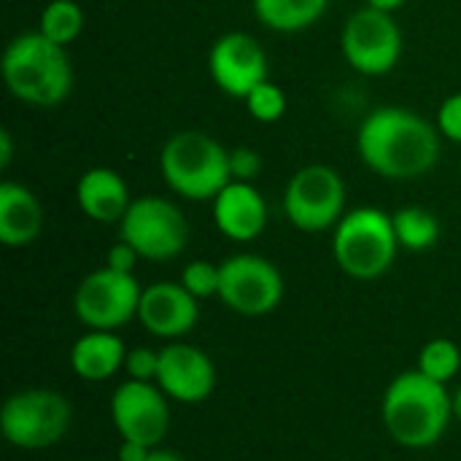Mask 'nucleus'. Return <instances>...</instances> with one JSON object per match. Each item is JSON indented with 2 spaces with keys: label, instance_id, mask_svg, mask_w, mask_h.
<instances>
[{
  "label": "nucleus",
  "instance_id": "b1692460",
  "mask_svg": "<svg viewBox=\"0 0 461 461\" xmlns=\"http://www.w3.org/2000/svg\"><path fill=\"white\" fill-rule=\"evenodd\" d=\"M246 108H249L251 119L270 124V122H278L286 113V95L273 81H262L259 86H254L249 92Z\"/></svg>",
  "mask_w": 461,
  "mask_h": 461
},
{
  "label": "nucleus",
  "instance_id": "39448f33",
  "mask_svg": "<svg viewBox=\"0 0 461 461\" xmlns=\"http://www.w3.org/2000/svg\"><path fill=\"white\" fill-rule=\"evenodd\" d=\"M400 240L386 211L365 205L346 211L332 235V254L338 267L357 281H375L386 276L397 259Z\"/></svg>",
  "mask_w": 461,
  "mask_h": 461
},
{
  "label": "nucleus",
  "instance_id": "f03ea898",
  "mask_svg": "<svg viewBox=\"0 0 461 461\" xmlns=\"http://www.w3.org/2000/svg\"><path fill=\"white\" fill-rule=\"evenodd\" d=\"M381 419L389 438L402 448H432L454 419V397L446 384L427 378L421 370H408L389 384Z\"/></svg>",
  "mask_w": 461,
  "mask_h": 461
},
{
  "label": "nucleus",
  "instance_id": "dca6fc26",
  "mask_svg": "<svg viewBox=\"0 0 461 461\" xmlns=\"http://www.w3.org/2000/svg\"><path fill=\"white\" fill-rule=\"evenodd\" d=\"M213 221L219 232L235 243L259 238L267 227V203L254 184L230 181L213 197Z\"/></svg>",
  "mask_w": 461,
  "mask_h": 461
},
{
  "label": "nucleus",
  "instance_id": "aec40b11",
  "mask_svg": "<svg viewBox=\"0 0 461 461\" xmlns=\"http://www.w3.org/2000/svg\"><path fill=\"white\" fill-rule=\"evenodd\" d=\"M330 0H254L259 22L278 32H297L321 19Z\"/></svg>",
  "mask_w": 461,
  "mask_h": 461
},
{
  "label": "nucleus",
  "instance_id": "473e14b6",
  "mask_svg": "<svg viewBox=\"0 0 461 461\" xmlns=\"http://www.w3.org/2000/svg\"><path fill=\"white\" fill-rule=\"evenodd\" d=\"M149 461H184L178 454H173V451H159V448H154L151 451V456Z\"/></svg>",
  "mask_w": 461,
  "mask_h": 461
},
{
  "label": "nucleus",
  "instance_id": "72a5a7b5",
  "mask_svg": "<svg viewBox=\"0 0 461 461\" xmlns=\"http://www.w3.org/2000/svg\"><path fill=\"white\" fill-rule=\"evenodd\" d=\"M454 421L461 427V389L454 394Z\"/></svg>",
  "mask_w": 461,
  "mask_h": 461
},
{
  "label": "nucleus",
  "instance_id": "9b49d317",
  "mask_svg": "<svg viewBox=\"0 0 461 461\" xmlns=\"http://www.w3.org/2000/svg\"><path fill=\"white\" fill-rule=\"evenodd\" d=\"M221 303L240 316H267L284 300L281 270L257 254H235L221 262Z\"/></svg>",
  "mask_w": 461,
  "mask_h": 461
},
{
  "label": "nucleus",
  "instance_id": "4468645a",
  "mask_svg": "<svg viewBox=\"0 0 461 461\" xmlns=\"http://www.w3.org/2000/svg\"><path fill=\"white\" fill-rule=\"evenodd\" d=\"M157 386L173 402H181V405L205 402L216 389V365L197 346L170 343L159 351Z\"/></svg>",
  "mask_w": 461,
  "mask_h": 461
},
{
  "label": "nucleus",
  "instance_id": "f8f14e48",
  "mask_svg": "<svg viewBox=\"0 0 461 461\" xmlns=\"http://www.w3.org/2000/svg\"><path fill=\"white\" fill-rule=\"evenodd\" d=\"M111 421L122 440L157 448L170 432L167 394L154 384L127 378L111 397Z\"/></svg>",
  "mask_w": 461,
  "mask_h": 461
},
{
  "label": "nucleus",
  "instance_id": "20e7f679",
  "mask_svg": "<svg viewBox=\"0 0 461 461\" xmlns=\"http://www.w3.org/2000/svg\"><path fill=\"white\" fill-rule=\"evenodd\" d=\"M165 184L186 200H213L230 181V151L200 130L176 132L159 154Z\"/></svg>",
  "mask_w": 461,
  "mask_h": 461
},
{
  "label": "nucleus",
  "instance_id": "7c9ffc66",
  "mask_svg": "<svg viewBox=\"0 0 461 461\" xmlns=\"http://www.w3.org/2000/svg\"><path fill=\"white\" fill-rule=\"evenodd\" d=\"M11 154H14V146H11V132H8V130H0V167H8V162H11Z\"/></svg>",
  "mask_w": 461,
  "mask_h": 461
},
{
  "label": "nucleus",
  "instance_id": "4be33fe9",
  "mask_svg": "<svg viewBox=\"0 0 461 461\" xmlns=\"http://www.w3.org/2000/svg\"><path fill=\"white\" fill-rule=\"evenodd\" d=\"M38 30L49 41H54L59 46H68L84 30V11H81V5L76 0H51L41 14Z\"/></svg>",
  "mask_w": 461,
  "mask_h": 461
},
{
  "label": "nucleus",
  "instance_id": "6e6552de",
  "mask_svg": "<svg viewBox=\"0 0 461 461\" xmlns=\"http://www.w3.org/2000/svg\"><path fill=\"white\" fill-rule=\"evenodd\" d=\"M284 213L303 232H324L346 216V184L330 165L300 167L284 192Z\"/></svg>",
  "mask_w": 461,
  "mask_h": 461
},
{
  "label": "nucleus",
  "instance_id": "a211bd4d",
  "mask_svg": "<svg viewBox=\"0 0 461 461\" xmlns=\"http://www.w3.org/2000/svg\"><path fill=\"white\" fill-rule=\"evenodd\" d=\"M41 200L16 181L0 184V243L8 249L30 246L43 232Z\"/></svg>",
  "mask_w": 461,
  "mask_h": 461
},
{
  "label": "nucleus",
  "instance_id": "5701e85b",
  "mask_svg": "<svg viewBox=\"0 0 461 461\" xmlns=\"http://www.w3.org/2000/svg\"><path fill=\"white\" fill-rule=\"evenodd\" d=\"M419 370H421L427 378H432V381L448 386V384L459 375L461 348L454 340H448V338H435V340H429V343L421 348V354H419Z\"/></svg>",
  "mask_w": 461,
  "mask_h": 461
},
{
  "label": "nucleus",
  "instance_id": "7ed1b4c3",
  "mask_svg": "<svg viewBox=\"0 0 461 461\" xmlns=\"http://www.w3.org/2000/svg\"><path fill=\"white\" fill-rule=\"evenodd\" d=\"M3 81L8 92L38 108H51L70 95L73 68L65 46L49 41L41 30L16 35L3 54Z\"/></svg>",
  "mask_w": 461,
  "mask_h": 461
},
{
  "label": "nucleus",
  "instance_id": "2eb2a0df",
  "mask_svg": "<svg viewBox=\"0 0 461 461\" xmlns=\"http://www.w3.org/2000/svg\"><path fill=\"white\" fill-rule=\"evenodd\" d=\"M200 300L192 297L184 284L159 281L143 289L138 321L162 340H178L189 335L200 319Z\"/></svg>",
  "mask_w": 461,
  "mask_h": 461
},
{
  "label": "nucleus",
  "instance_id": "393cba45",
  "mask_svg": "<svg viewBox=\"0 0 461 461\" xmlns=\"http://www.w3.org/2000/svg\"><path fill=\"white\" fill-rule=\"evenodd\" d=\"M181 284L184 289L197 297V300H208L213 294H219V284H221V265H213L208 259H194L184 267L181 273Z\"/></svg>",
  "mask_w": 461,
  "mask_h": 461
},
{
  "label": "nucleus",
  "instance_id": "ddd939ff",
  "mask_svg": "<svg viewBox=\"0 0 461 461\" xmlns=\"http://www.w3.org/2000/svg\"><path fill=\"white\" fill-rule=\"evenodd\" d=\"M208 70L224 95L246 100L254 86L267 81V54L254 35L227 32L211 46Z\"/></svg>",
  "mask_w": 461,
  "mask_h": 461
},
{
  "label": "nucleus",
  "instance_id": "1a4fd4ad",
  "mask_svg": "<svg viewBox=\"0 0 461 461\" xmlns=\"http://www.w3.org/2000/svg\"><path fill=\"white\" fill-rule=\"evenodd\" d=\"M143 289L132 273H116L111 267H100L89 273L73 297V311L78 321L89 330L113 332L132 319H138Z\"/></svg>",
  "mask_w": 461,
  "mask_h": 461
},
{
  "label": "nucleus",
  "instance_id": "423d86ee",
  "mask_svg": "<svg viewBox=\"0 0 461 461\" xmlns=\"http://www.w3.org/2000/svg\"><path fill=\"white\" fill-rule=\"evenodd\" d=\"M73 421L70 402L54 389H24L11 394L0 411L3 438L22 451L57 446Z\"/></svg>",
  "mask_w": 461,
  "mask_h": 461
},
{
  "label": "nucleus",
  "instance_id": "6ab92c4d",
  "mask_svg": "<svg viewBox=\"0 0 461 461\" xmlns=\"http://www.w3.org/2000/svg\"><path fill=\"white\" fill-rule=\"evenodd\" d=\"M124 359H127V348L122 338L105 330H89L70 348L73 373L89 384H100L116 375L124 367Z\"/></svg>",
  "mask_w": 461,
  "mask_h": 461
},
{
  "label": "nucleus",
  "instance_id": "c85d7f7f",
  "mask_svg": "<svg viewBox=\"0 0 461 461\" xmlns=\"http://www.w3.org/2000/svg\"><path fill=\"white\" fill-rule=\"evenodd\" d=\"M138 259H140V254H138L127 240L119 238V243H113L111 251H108L105 267H111V270H116V273H132L135 265H138Z\"/></svg>",
  "mask_w": 461,
  "mask_h": 461
},
{
  "label": "nucleus",
  "instance_id": "0eeeda50",
  "mask_svg": "<svg viewBox=\"0 0 461 461\" xmlns=\"http://www.w3.org/2000/svg\"><path fill=\"white\" fill-rule=\"evenodd\" d=\"M119 238L127 240L140 259L167 262L186 249L189 221L184 211L165 197H138L119 221Z\"/></svg>",
  "mask_w": 461,
  "mask_h": 461
},
{
  "label": "nucleus",
  "instance_id": "f3484780",
  "mask_svg": "<svg viewBox=\"0 0 461 461\" xmlns=\"http://www.w3.org/2000/svg\"><path fill=\"white\" fill-rule=\"evenodd\" d=\"M76 203L81 213L97 224L122 221L132 205L124 178L111 167H89L76 184Z\"/></svg>",
  "mask_w": 461,
  "mask_h": 461
},
{
  "label": "nucleus",
  "instance_id": "f257e3e1",
  "mask_svg": "<svg viewBox=\"0 0 461 461\" xmlns=\"http://www.w3.org/2000/svg\"><path fill=\"white\" fill-rule=\"evenodd\" d=\"M357 151L381 178L413 181L438 165L440 130L408 108L384 105L370 111L359 124Z\"/></svg>",
  "mask_w": 461,
  "mask_h": 461
},
{
  "label": "nucleus",
  "instance_id": "f704fd0d",
  "mask_svg": "<svg viewBox=\"0 0 461 461\" xmlns=\"http://www.w3.org/2000/svg\"><path fill=\"white\" fill-rule=\"evenodd\" d=\"M459 173H461V159H459Z\"/></svg>",
  "mask_w": 461,
  "mask_h": 461
},
{
  "label": "nucleus",
  "instance_id": "2f4dec72",
  "mask_svg": "<svg viewBox=\"0 0 461 461\" xmlns=\"http://www.w3.org/2000/svg\"><path fill=\"white\" fill-rule=\"evenodd\" d=\"M408 0H367V5L378 8V11H386V14H394L397 8H402Z\"/></svg>",
  "mask_w": 461,
  "mask_h": 461
},
{
  "label": "nucleus",
  "instance_id": "412c9836",
  "mask_svg": "<svg viewBox=\"0 0 461 461\" xmlns=\"http://www.w3.org/2000/svg\"><path fill=\"white\" fill-rule=\"evenodd\" d=\"M394 232L400 240V249L408 251H427L440 238V221L429 208L421 205H405L397 213H392Z\"/></svg>",
  "mask_w": 461,
  "mask_h": 461
},
{
  "label": "nucleus",
  "instance_id": "9d476101",
  "mask_svg": "<svg viewBox=\"0 0 461 461\" xmlns=\"http://www.w3.org/2000/svg\"><path fill=\"white\" fill-rule=\"evenodd\" d=\"M340 49L346 62L362 76H384L394 70L402 54V32L392 14L378 11L373 5L359 8L348 16Z\"/></svg>",
  "mask_w": 461,
  "mask_h": 461
},
{
  "label": "nucleus",
  "instance_id": "a878e982",
  "mask_svg": "<svg viewBox=\"0 0 461 461\" xmlns=\"http://www.w3.org/2000/svg\"><path fill=\"white\" fill-rule=\"evenodd\" d=\"M124 370L132 381H146V384H154L157 375H159V351H151V348H130L127 351V359H124Z\"/></svg>",
  "mask_w": 461,
  "mask_h": 461
},
{
  "label": "nucleus",
  "instance_id": "cd10ccee",
  "mask_svg": "<svg viewBox=\"0 0 461 461\" xmlns=\"http://www.w3.org/2000/svg\"><path fill=\"white\" fill-rule=\"evenodd\" d=\"M438 130L448 140L461 143V92L443 100V105L438 111Z\"/></svg>",
  "mask_w": 461,
  "mask_h": 461
},
{
  "label": "nucleus",
  "instance_id": "bb28decb",
  "mask_svg": "<svg viewBox=\"0 0 461 461\" xmlns=\"http://www.w3.org/2000/svg\"><path fill=\"white\" fill-rule=\"evenodd\" d=\"M262 170V157L249 149V146H240V149H232L230 151V176L232 181H246L251 184Z\"/></svg>",
  "mask_w": 461,
  "mask_h": 461
},
{
  "label": "nucleus",
  "instance_id": "c756f323",
  "mask_svg": "<svg viewBox=\"0 0 461 461\" xmlns=\"http://www.w3.org/2000/svg\"><path fill=\"white\" fill-rule=\"evenodd\" d=\"M154 448L143 446V443H132V440H122L119 446V461H149Z\"/></svg>",
  "mask_w": 461,
  "mask_h": 461
}]
</instances>
